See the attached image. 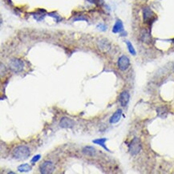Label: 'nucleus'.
<instances>
[{
    "label": "nucleus",
    "mask_w": 174,
    "mask_h": 174,
    "mask_svg": "<svg viewBox=\"0 0 174 174\" xmlns=\"http://www.w3.org/2000/svg\"><path fill=\"white\" fill-rule=\"evenodd\" d=\"M130 65V60L126 55H122L118 60V67L121 71H125L129 68Z\"/></svg>",
    "instance_id": "6"
},
{
    "label": "nucleus",
    "mask_w": 174,
    "mask_h": 174,
    "mask_svg": "<svg viewBox=\"0 0 174 174\" xmlns=\"http://www.w3.org/2000/svg\"><path fill=\"white\" fill-rule=\"evenodd\" d=\"M141 39L144 43H149L151 41L150 33L147 30H143V31H141Z\"/></svg>",
    "instance_id": "13"
},
{
    "label": "nucleus",
    "mask_w": 174,
    "mask_h": 174,
    "mask_svg": "<svg viewBox=\"0 0 174 174\" xmlns=\"http://www.w3.org/2000/svg\"><path fill=\"white\" fill-rule=\"evenodd\" d=\"M143 18L146 23H150L155 18V14L149 7H146L143 9Z\"/></svg>",
    "instance_id": "5"
},
{
    "label": "nucleus",
    "mask_w": 174,
    "mask_h": 174,
    "mask_svg": "<svg viewBox=\"0 0 174 174\" xmlns=\"http://www.w3.org/2000/svg\"><path fill=\"white\" fill-rule=\"evenodd\" d=\"M31 169H32V168H31V166H30L28 164H23V165H19V167H18V170H19V172H30Z\"/></svg>",
    "instance_id": "15"
},
{
    "label": "nucleus",
    "mask_w": 174,
    "mask_h": 174,
    "mask_svg": "<svg viewBox=\"0 0 174 174\" xmlns=\"http://www.w3.org/2000/svg\"><path fill=\"white\" fill-rule=\"evenodd\" d=\"M122 116V110L121 109H118L117 110V112H115L114 114L112 115L111 118L109 120L110 124H116L117 122L120 121V120Z\"/></svg>",
    "instance_id": "10"
},
{
    "label": "nucleus",
    "mask_w": 174,
    "mask_h": 174,
    "mask_svg": "<svg viewBox=\"0 0 174 174\" xmlns=\"http://www.w3.org/2000/svg\"><path fill=\"white\" fill-rule=\"evenodd\" d=\"M48 15L51 17H52V18H54V19L56 20V22H60L62 20V18L59 15V14H57V13H55V12H52V13H49L48 14Z\"/></svg>",
    "instance_id": "19"
},
{
    "label": "nucleus",
    "mask_w": 174,
    "mask_h": 174,
    "mask_svg": "<svg viewBox=\"0 0 174 174\" xmlns=\"http://www.w3.org/2000/svg\"><path fill=\"white\" fill-rule=\"evenodd\" d=\"M31 155V152L28 147L25 145L18 146L13 151V157L18 160H23L28 158Z\"/></svg>",
    "instance_id": "1"
},
{
    "label": "nucleus",
    "mask_w": 174,
    "mask_h": 174,
    "mask_svg": "<svg viewBox=\"0 0 174 174\" xmlns=\"http://www.w3.org/2000/svg\"><path fill=\"white\" fill-rule=\"evenodd\" d=\"M83 153L85 154L86 156H89V157H93L95 155V148L92 146H85L83 150H82Z\"/></svg>",
    "instance_id": "11"
},
{
    "label": "nucleus",
    "mask_w": 174,
    "mask_h": 174,
    "mask_svg": "<svg viewBox=\"0 0 174 174\" xmlns=\"http://www.w3.org/2000/svg\"><path fill=\"white\" fill-rule=\"evenodd\" d=\"M172 42H173V43H174V39H173V40H172Z\"/></svg>",
    "instance_id": "24"
},
{
    "label": "nucleus",
    "mask_w": 174,
    "mask_h": 174,
    "mask_svg": "<svg viewBox=\"0 0 174 174\" xmlns=\"http://www.w3.org/2000/svg\"><path fill=\"white\" fill-rule=\"evenodd\" d=\"M107 141V138H99L95 139V140H93L92 142L94 144H97V145H100L101 146V147H103L107 152H111V151L105 146V143H106V141Z\"/></svg>",
    "instance_id": "12"
},
{
    "label": "nucleus",
    "mask_w": 174,
    "mask_h": 174,
    "mask_svg": "<svg viewBox=\"0 0 174 174\" xmlns=\"http://www.w3.org/2000/svg\"><path fill=\"white\" fill-rule=\"evenodd\" d=\"M88 1L90 2H92V3H95V4H96L98 2H100V0H88Z\"/></svg>",
    "instance_id": "23"
},
{
    "label": "nucleus",
    "mask_w": 174,
    "mask_h": 174,
    "mask_svg": "<svg viewBox=\"0 0 174 174\" xmlns=\"http://www.w3.org/2000/svg\"><path fill=\"white\" fill-rule=\"evenodd\" d=\"M173 69H174V66H173Z\"/></svg>",
    "instance_id": "25"
},
{
    "label": "nucleus",
    "mask_w": 174,
    "mask_h": 174,
    "mask_svg": "<svg viewBox=\"0 0 174 174\" xmlns=\"http://www.w3.org/2000/svg\"><path fill=\"white\" fill-rule=\"evenodd\" d=\"M125 43H126L127 48H128V50H129V51L130 52V54L132 55H136V50H135V48H134V47L131 43V42L129 40H126L125 41Z\"/></svg>",
    "instance_id": "17"
},
{
    "label": "nucleus",
    "mask_w": 174,
    "mask_h": 174,
    "mask_svg": "<svg viewBox=\"0 0 174 174\" xmlns=\"http://www.w3.org/2000/svg\"><path fill=\"white\" fill-rule=\"evenodd\" d=\"M157 112L158 117H160V118H165V117H167L168 109L166 107H158L157 109Z\"/></svg>",
    "instance_id": "14"
},
{
    "label": "nucleus",
    "mask_w": 174,
    "mask_h": 174,
    "mask_svg": "<svg viewBox=\"0 0 174 174\" xmlns=\"http://www.w3.org/2000/svg\"><path fill=\"white\" fill-rule=\"evenodd\" d=\"M97 29H99L100 31H105L107 30V26L104 23H100L97 25Z\"/></svg>",
    "instance_id": "20"
},
{
    "label": "nucleus",
    "mask_w": 174,
    "mask_h": 174,
    "mask_svg": "<svg viewBox=\"0 0 174 174\" xmlns=\"http://www.w3.org/2000/svg\"><path fill=\"white\" fill-rule=\"evenodd\" d=\"M39 170H40L41 173L43 174L52 173L54 172V170H55V165L51 161L47 160V161H44L39 166Z\"/></svg>",
    "instance_id": "4"
},
{
    "label": "nucleus",
    "mask_w": 174,
    "mask_h": 174,
    "mask_svg": "<svg viewBox=\"0 0 174 174\" xmlns=\"http://www.w3.org/2000/svg\"><path fill=\"white\" fill-rule=\"evenodd\" d=\"M43 12H44V11H41V12H37L36 14H34V18L38 20V21H41L42 19H43L44 16H45V14H43Z\"/></svg>",
    "instance_id": "18"
},
{
    "label": "nucleus",
    "mask_w": 174,
    "mask_h": 174,
    "mask_svg": "<svg viewBox=\"0 0 174 174\" xmlns=\"http://www.w3.org/2000/svg\"><path fill=\"white\" fill-rule=\"evenodd\" d=\"M75 121L67 117H63L60 121V127L63 129H72L75 126Z\"/></svg>",
    "instance_id": "7"
},
{
    "label": "nucleus",
    "mask_w": 174,
    "mask_h": 174,
    "mask_svg": "<svg viewBox=\"0 0 174 174\" xmlns=\"http://www.w3.org/2000/svg\"><path fill=\"white\" fill-rule=\"evenodd\" d=\"M40 158H41V156L40 155L35 156V157H32V159H31V163L37 162V161H39V160H40Z\"/></svg>",
    "instance_id": "21"
},
{
    "label": "nucleus",
    "mask_w": 174,
    "mask_h": 174,
    "mask_svg": "<svg viewBox=\"0 0 174 174\" xmlns=\"http://www.w3.org/2000/svg\"><path fill=\"white\" fill-rule=\"evenodd\" d=\"M112 32L113 33H121V32H124V25H123V23H122L121 20L117 19V21H116L114 26L112 28Z\"/></svg>",
    "instance_id": "9"
},
{
    "label": "nucleus",
    "mask_w": 174,
    "mask_h": 174,
    "mask_svg": "<svg viewBox=\"0 0 174 174\" xmlns=\"http://www.w3.org/2000/svg\"><path fill=\"white\" fill-rule=\"evenodd\" d=\"M99 48L101 51H107L109 49V43L107 40H101L99 43Z\"/></svg>",
    "instance_id": "16"
},
{
    "label": "nucleus",
    "mask_w": 174,
    "mask_h": 174,
    "mask_svg": "<svg viewBox=\"0 0 174 174\" xmlns=\"http://www.w3.org/2000/svg\"><path fill=\"white\" fill-rule=\"evenodd\" d=\"M79 20H84V21H88L85 18H84V17H79V18H76V19H74V21H79Z\"/></svg>",
    "instance_id": "22"
},
{
    "label": "nucleus",
    "mask_w": 174,
    "mask_h": 174,
    "mask_svg": "<svg viewBox=\"0 0 174 174\" xmlns=\"http://www.w3.org/2000/svg\"><path fill=\"white\" fill-rule=\"evenodd\" d=\"M129 99H130V95L128 92H123L120 93L119 101L122 107H126L127 104L129 102Z\"/></svg>",
    "instance_id": "8"
},
{
    "label": "nucleus",
    "mask_w": 174,
    "mask_h": 174,
    "mask_svg": "<svg viewBox=\"0 0 174 174\" xmlns=\"http://www.w3.org/2000/svg\"><path fill=\"white\" fill-rule=\"evenodd\" d=\"M11 69L14 72H19L23 71L24 67V63L19 59H12L9 63Z\"/></svg>",
    "instance_id": "3"
},
{
    "label": "nucleus",
    "mask_w": 174,
    "mask_h": 174,
    "mask_svg": "<svg viewBox=\"0 0 174 174\" xmlns=\"http://www.w3.org/2000/svg\"><path fill=\"white\" fill-rule=\"evenodd\" d=\"M141 148H142V146H141V140L137 137H135L129 144V153H131V155L136 156L141 152Z\"/></svg>",
    "instance_id": "2"
}]
</instances>
